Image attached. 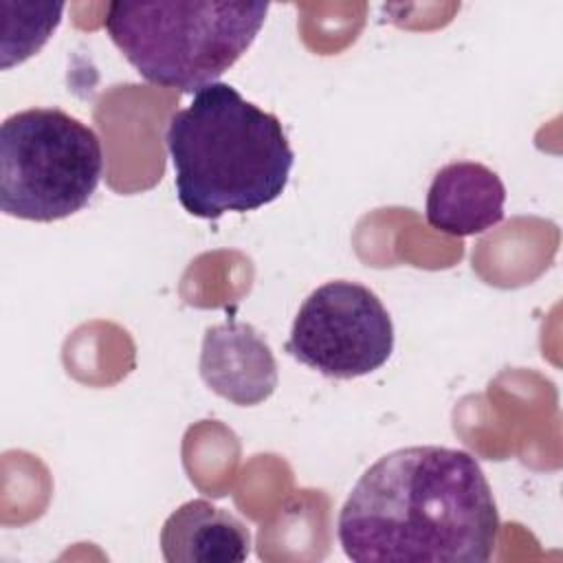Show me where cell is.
Returning a JSON list of instances; mask_svg holds the SVG:
<instances>
[{"label":"cell","instance_id":"cell-1","mask_svg":"<svg viewBox=\"0 0 563 563\" xmlns=\"http://www.w3.org/2000/svg\"><path fill=\"white\" fill-rule=\"evenodd\" d=\"M499 528L477 457L420 444L385 453L358 477L336 537L356 563H486Z\"/></svg>","mask_w":563,"mask_h":563},{"label":"cell","instance_id":"cell-5","mask_svg":"<svg viewBox=\"0 0 563 563\" xmlns=\"http://www.w3.org/2000/svg\"><path fill=\"white\" fill-rule=\"evenodd\" d=\"M286 352L328 378H358L391 356L394 323L374 290L334 279L303 299Z\"/></svg>","mask_w":563,"mask_h":563},{"label":"cell","instance_id":"cell-3","mask_svg":"<svg viewBox=\"0 0 563 563\" xmlns=\"http://www.w3.org/2000/svg\"><path fill=\"white\" fill-rule=\"evenodd\" d=\"M266 2H110L103 29L150 84L198 92L255 42Z\"/></svg>","mask_w":563,"mask_h":563},{"label":"cell","instance_id":"cell-9","mask_svg":"<svg viewBox=\"0 0 563 563\" xmlns=\"http://www.w3.org/2000/svg\"><path fill=\"white\" fill-rule=\"evenodd\" d=\"M64 13L62 2H18V20L7 18L2 42V68L22 64L53 35Z\"/></svg>","mask_w":563,"mask_h":563},{"label":"cell","instance_id":"cell-2","mask_svg":"<svg viewBox=\"0 0 563 563\" xmlns=\"http://www.w3.org/2000/svg\"><path fill=\"white\" fill-rule=\"evenodd\" d=\"M165 143L178 202L207 220L277 200L295 163L282 121L224 81L200 88L169 117Z\"/></svg>","mask_w":563,"mask_h":563},{"label":"cell","instance_id":"cell-6","mask_svg":"<svg viewBox=\"0 0 563 563\" xmlns=\"http://www.w3.org/2000/svg\"><path fill=\"white\" fill-rule=\"evenodd\" d=\"M200 376L220 398L253 407L277 387V363L271 345L249 323L227 319L205 332Z\"/></svg>","mask_w":563,"mask_h":563},{"label":"cell","instance_id":"cell-7","mask_svg":"<svg viewBox=\"0 0 563 563\" xmlns=\"http://www.w3.org/2000/svg\"><path fill=\"white\" fill-rule=\"evenodd\" d=\"M504 205L506 187L497 172L475 161H455L435 172L424 216L431 229L466 238L497 227Z\"/></svg>","mask_w":563,"mask_h":563},{"label":"cell","instance_id":"cell-8","mask_svg":"<svg viewBox=\"0 0 563 563\" xmlns=\"http://www.w3.org/2000/svg\"><path fill=\"white\" fill-rule=\"evenodd\" d=\"M167 563H240L251 554L249 528L209 499H189L161 528Z\"/></svg>","mask_w":563,"mask_h":563},{"label":"cell","instance_id":"cell-4","mask_svg":"<svg viewBox=\"0 0 563 563\" xmlns=\"http://www.w3.org/2000/svg\"><path fill=\"white\" fill-rule=\"evenodd\" d=\"M103 176L97 132L59 108H29L0 125V207L33 222L84 209Z\"/></svg>","mask_w":563,"mask_h":563}]
</instances>
